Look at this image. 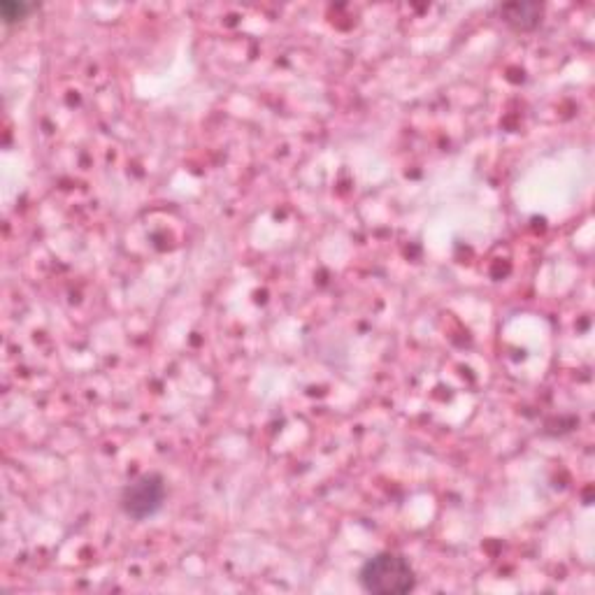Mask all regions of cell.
Listing matches in <instances>:
<instances>
[{
  "label": "cell",
  "instance_id": "obj_1",
  "mask_svg": "<svg viewBox=\"0 0 595 595\" xmlns=\"http://www.w3.org/2000/svg\"><path fill=\"white\" fill-rule=\"evenodd\" d=\"M358 584L365 593L403 595L417 589V572L405 556L382 551L361 565Z\"/></svg>",
  "mask_w": 595,
  "mask_h": 595
},
{
  "label": "cell",
  "instance_id": "obj_2",
  "mask_svg": "<svg viewBox=\"0 0 595 595\" xmlns=\"http://www.w3.org/2000/svg\"><path fill=\"white\" fill-rule=\"evenodd\" d=\"M166 482L156 472L135 477L133 482L124 486L119 496V507L128 519L133 521H147L159 514L166 505Z\"/></svg>",
  "mask_w": 595,
  "mask_h": 595
},
{
  "label": "cell",
  "instance_id": "obj_3",
  "mask_svg": "<svg viewBox=\"0 0 595 595\" xmlns=\"http://www.w3.org/2000/svg\"><path fill=\"white\" fill-rule=\"evenodd\" d=\"M500 14H503L507 24H512L516 28H533L540 24V17H542V7L535 5V3H514V5H505L503 10H500Z\"/></svg>",
  "mask_w": 595,
  "mask_h": 595
},
{
  "label": "cell",
  "instance_id": "obj_4",
  "mask_svg": "<svg viewBox=\"0 0 595 595\" xmlns=\"http://www.w3.org/2000/svg\"><path fill=\"white\" fill-rule=\"evenodd\" d=\"M28 12H31V5L21 3V0H3V3H0V17H3L5 24L21 21Z\"/></svg>",
  "mask_w": 595,
  "mask_h": 595
}]
</instances>
